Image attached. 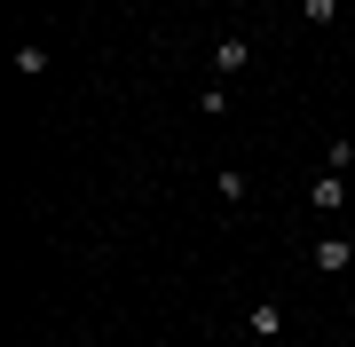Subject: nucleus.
<instances>
[{
	"mask_svg": "<svg viewBox=\"0 0 355 347\" xmlns=\"http://www.w3.org/2000/svg\"><path fill=\"white\" fill-rule=\"evenodd\" d=\"M245 64H253V39H245V32H229L221 48H214V71H245Z\"/></svg>",
	"mask_w": 355,
	"mask_h": 347,
	"instance_id": "nucleus-1",
	"label": "nucleus"
},
{
	"mask_svg": "<svg viewBox=\"0 0 355 347\" xmlns=\"http://www.w3.org/2000/svg\"><path fill=\"white\" fill-rule=\"evenodd\" d=\"M308 206H347V190H340V174H324L316 190H308Z\"/></svg>",
	"mask_w": 355,
	"mask_h": 347,
	"instance_id": "nucleus-3",
	"label": "nucleus"
},
{
	"mask_svg": "<svg viewBox=\"0 0 355 347\" xmlns=\"http://www.w3.org/2000/svg\"><path fill=\"white\" fill-rule=\"evenodd\" d=\"M347 260H355L347 237H324V244H316V269H347Z\"/></svg>",
	"mask_w": 355,
	"mask_h": 347,
	"instance_id": "nucleus-2",
	"label": "nucleus"
},
{
	"mask_svg": "<svg viewBox=\"0 0 355 347\" xmlns=\"http://www.w3.org/2000/svg\"><path fill=\"white\" fill-rule=\"evenodd\" d=\"M55 347H71V339H55Z\"/></svg>",
	"mask_w": 355,
	"mask_h": 347,
	"instance_id": "nucleus-5",
	"label": "nucleus"
},
{
	"mask_svg": "<svg viewBox=\"0 0 355 347\" xmlns=\"http://www.w3.org/2000/svg\"><path fill=\"white\" fill-rule=\"evenodd\" d=\"M245 332H261V339H268V332H284V316H277V308H268V300H261V308L245 316Z\"/></svg>",
	"mask_w": 355,
	"mask_h": 347,
	"instance_id": "nucleus-4",
	"label": "nucleus"
}]
</instances>
